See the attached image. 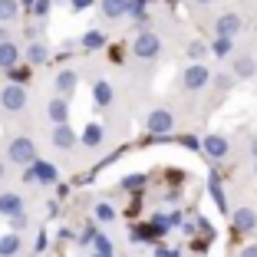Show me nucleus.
Instances as JSON below:
<instances>
[{
	"label": "nucleus",
	"instance_id": "f257e3e1",
	"mask_svg": "<svg viewBox=\"0 0 257 257\" xmlns=\"http://www.w3.org/2000/svg\"><path fill=\"white\" fill-rule=\"evenodd\" d=\"M208 83H211V69L201 66V63H191V66L185 69V76H182L185 89H201V86H208Z\"/></svg>",
	"mask_w": 257,
	"mask_h": 257
},
{
	"label": "nucleus",
	"instance_id": "f03ea898",
	"mask_svg": "<svg viewBox=\"0 0 257 257\" xmlns=\"http://www.w3.org/2000/svg\"><path fill=\"white\" fill-rule=\"evenodd\" d=\"M162 50V40L155 37V33H139L136 43H132V53L142 56V60H152V56H159Z\"/></svg>",
	"mask_w": 257,
	"mask_h": 257
},
{
	"label": "nucleus",
	"instance_id": "7ed1b4c3",
	"mask_svg": "<svg viewBox=\"0 0 257 257\" xmlns=\"http://www.w3.org/2000/svg\"><path fill=\"white\" fill-rule=\"evenodd\" d=\"M0 102H4V109H10V112H20V109L27 106V89H23V83H10L7 89L0 92Z\"/></svg>",
	"mask_w": 257,
	"mask_h": 257
},
{
	"label": "nucleus",
	"instance_id": "20e7f679",
	"mask_svg": "<svg viewBox=\"0 0 257 257\" xmlns=\"http://www.w3.org/2000/svg\"><path fill=\"white\" fill-rule=\"evenodd\" d=\"M10 159H14L17 165H33V162H37V149H33L30 139H14V142H10Z\"/></svg>",
	"mask_w": 257,
	"mask_h": 257
},
{
	"label": "nucleus",
	"instance_id": "39448f33",
	"mask_svg": "<svg viewBox=\"0 0 257 257\" xmlns=\"http://www.w3.org/2000/svg\"><path fill=\"white\" fill-rule=\"evenodd\" d=\"M27 182H43V185H53L56 182V165H50V162H33L30 172L23 175Z\"/></svg>",
	"mask_w": 257,
	"mask_h": 257
},
{
	"label": "nucleus",
	"instance_id": "423d86ee",
	"mask_svg": "<svg viewBox=\"0 0 257 257\" xmlns=\"http://www.w3.org/2000/svg\"><path fill=\"white\" fill-rule=\"evenodd\" d=\"M172 125H175V119H172V112H165V109H155V112L149 115V132L152 136H168Z\"/></svg>",
	"mask_w": 257,
	"mask_h": 257
},
{
	"label": "nucleus",
	"instance_id": "0eeeda50",
	"mask_svg": "<svg viewBox=\"0 0 257 257\" xmlns=\"http://www.w3.org/2000/svg\"><path fill=\"white\" fill-rule=\"evenodd\" d=\"M237 30H241V17H237V14L218 17V37H231V40H234Z\"/></svg>",
	"mask_w": 257,
	"mask_h": 257
},
{
	"label": "nucleus",
	"instance_id": "6e6552de",
	"mask_svg": "<svg viewBox=\"0 0 257 257\" xmlns=\"http://www.w3.org/2000/svg\"><path fill=\"white\" fill-rule=\"evenodd\" d=\"M201 149L208 152L211 159H218V162H221V159L227 155V139H221V136H208V139L201 142Z\"/></svg>",
	"mask_w": 257,
	"mask_h": 257
},
{
	"label": "nucleus",
	"instance_id": "1a4fd4ad",
	"mask_svg": "<svg viewBox=\"0 0 257 257\" xmlns=\"http://www.w3.org/2000/svg\"><path fill=\"white\" fill-rule=\"evenodd\" d=\"M46 115L56 122V125H63L66 122V115H69V106H66V99L63 96H56V99H50V106H46Z\"/></svg>",
	"mask_w": 257,
	"mask_h": 257
},
{
	"label": "nucleus",
	"instance_id": "9d476101",
	"mask_svg": "<svg viewBox=\"0 0 257 257\" xmlns=\"http://www.w3.org/2000/svg\"><path fill=\"white\" fill-rule=\"evenodd\" d=\"M53 145H56V149H73V145H76V132L66 125V122L53 128Z\"/></svg>",
	"mask_w": 257,
	"mask_h": 257
},
{
	"label": "nucleus",
	"instance_id": "9b49d317",
	"mask_svg": "<svg viewBox=\"0 0 257 257\" xmlns=\"http://www.w3.org/2000/svg\"><path fill=\"white\" fill-rule=\"evenodd\" d=\"M17 60H20V50H17V43H0V69H14Z\"/></svg>",
	"mask_w": 257,
	"mask_h": 257
},
{
	"label": "nucleus",
	"instance_id": "f8f14e48",
	"mask_svg": "<svg viewBox=\"0 0 257 257\" xmlns=\"http://www.w3.org/2000/svg\"><path fill=\"white\" fill-rule=\"evenodd\" d=\"M231 221H234V227H237V231H254V227H257V214L250 211V208H237Z\"/></svg>",
	"mask_w": 257,
	"mask_h": 257
},
{
	"label": "nucleus",
	"instance_id": "ddd939ff",
	"mask_svg": "<svg viewBox=\"0 0 257 257\" xmlns=\"http://www.w3.org/2000/svg\"><path fill=\"white\" fill-rule=\"evenodd\" d=\"M23 211V198L14 195V191H7V195H0V214H20Z\"/></svg>",
	"mask_w": 257,
	"mask_h": 257
},
{
	"label": "nucleus",
	"instance_id": "4468645a",
	"mask_svg": "<svg viewBox=\"0 0 257 257\" xmlns=\"http://www.w3.org/2000/svg\"><path fill=\"white\" fill-rule=\"evenodd\" d=\"M254 73H257V60H254V56H234V76L250 79Z\"/></svg>",
	"mask_w": 257,
	"mask_h": 257
},
{
	"label": "nucleus",
	"instance_id": "2eb2a0df",
	"mask_svg": "<svg viewBox=\"0 0 257 257\" xmlns=\"http://www.w3.org/2000/svg\"><path fill=\"white\" fill-rule=\"evenodd\" d=\"M20 250V237L17 234H4L0 237V257H14Z\"/></svg>",
	"mask_w": 257,
	"mask_h": 257
},
{
	"label": "nucleus",
	"instance_id": "dca6fc26",
	"mask_svg": "<svg viewBox=\"0 0 257 257\" xmlns=\"http://www.w3.org/2000/svg\"><path fill=\"white\" fill-rule=\"evenodd\" d=\"M128 0H102V17H122Z\"/></svg>",
	"mask_w": 257,
	"mask_h": 257
},
{
	"label": "nucleus",
	"instance_id": "f3484780",
	"mask_svg": "<svg viewBox=\"0 0 257 257\" xmlns=\"http://www.w3.org/2000/svg\"><path fill=\"white\" fill-rule=\"evenodd\" d=\"M92 96H96L99 106H109V102H112V86L109 83H96L92 86Z\"/></svg>",
	"mask_w": 257,
	"mask_h": 257
},
{
	"label": "nucleus",
	"instance_id": "a211bd4d",
	"mask_svg": "<svg viewBox=\"0 0 257 257\" xmlns=\"http://www.w3.org/2000/svg\"><path fill=\"white\" fill-rule=\"evenodd\" d=\"M56 89H60V92L76 89V73H73V69H63V73L56 76Z\"/></svg>",
	"mask_w": 257,
	"mask_h": 257
},
{
	"label": "nucleus",
	"instance_id": "6ab92c4d",
	"mask_svg": "<svg viewBox=\"0 0 257 257\" xmlns=\"http://www.w3.org/2000/svg\"><path fill=\"white\" fill-rule=\"evenodd\" d=\"M208 188H211V198H214V204H218L221 211H227V201H224V191H221L218 178H208Z\"/></svg>",
	"mask_w": 257,
	"mask_h": 257
},
{
	"label": "nucleus",
	"instance_id": "aec40b11",
	"mask_svg": "<svg viewBox=\"0 0 257 257\" xmlns=\"http://www.w3.org/2000/svg\"><path fill=\"white\" fill-rule=\"evenodd\" d=\"M17 14H20L17 0H0V20H4V23H7V20H14Z\"/></svg>",
	"mask_w": 257,
	"mask_h": 257
},
{
	"label": "nucleus",
	"instance_id": "412c9836",
	"mask_svg": "<svg viewBox=\"0 0 257 257\" xmlns=\"http://www.w3.org/2000/svg\"><path fill=\"white\" fill-rule=\"evenodd\" d=\"M83 142H86V145H99V142H102V128H99L96 122H92V125H86V132H83Z\"/></svg>",
	"mask_w": 257,
	"mask_h": 257
},
{
	"label": "nucleus",
	"instance_id": "4be33fe9",
	"mask_svg": "<svg viewBox=\"0 0 257 257\" xmlns=\"http://www.w3.org/2000/svg\"><path fill=\"white\" fill-rule=\"evenodd\" d=\"M92 241H96V257H112V241H109V237L96 234Z\"/></svg>",
	"mask_w": 257,
	"mask_h": 257
},
{
	"label": "nucleus",
	"instance_id": "5701e85b",
	"mask_svg": "<svg viewBox=\"0 0 257 257\" xmlns=\"http://www.w3.org/2000/svg\"><path fill=\"white\" fill-rule=\"evenodd\" d=\"M102 43H106V37H102L99 30H89V33L83 37V46H86V50H99Z\"/></svg>",
	"mask_w": 257,
	"mask_h": 257
},
{
	"label": "nucleus",
	"instance_id": "b1692460",
	"mask_svg": "<svg viewBox=\"0 0 257 257\" xmlns=\"http://www.w3.org/2000/svg\"><path fill=\"white\" fill-rule=\"evenodd\" d=\"M211 50H214L218 56H227V53H231V37H218V40H214V46H211Z\"/></svg>",
	"mask_w": 257,
	"mask_h": 257
},
{
	"label": "nucleus",
	"instance_id": "393cba45",
	"mask_svg": "<svg viewBox=\"0 0 257 257\" xmlns=\"http://www.w3.org/2000/svg\"><path fill=\"white\" fill-rule=\"evenodd\" d=\"M27 56H30V63H43V60H46V46L33 43L30 50H27Z\"/></svg>",
	"mask_w": 257,
	"mask_h": 257
},
{
	"label": "nucleus",
	"instance_id": "a878e982",
	"mask_svg": "<svg viewBox=\"0 0 257 257\" xmlns=\"http://www.w3.org/2000/svg\"><path fill=\"white\" fill-rule=\"evenodd\" d=\"M125 14H132V17H136V20H145V7H142V0H128Z\"/></svg>",
	"mask_w": 257,
	"mask_h": 257
},
{
	"label": "nucleus",
	"instance_id": "bb28decb",
	"mask_svg": "<svg viewBox=\"0 0 257 257\" xmlns=\"http://www.w3.org/2000/svg\"><path fill=\"white\" fill-rule=\"evenodd\" d=\"M96 218H99V221H112L115 211L109 208V204H96Z\"/></svg>",
	"mask_w": 257,
	"mask_h": 257
},
{
	"label": "nucleus",
	"instance_id": "cd10ccee",
	"mask_svg": "<svg viewBox=\"0 0 257 257\" xmlns=\"http://www.w3.org/2000/svg\"><path fill=\"white\" fill-rule=\"evenodd\" d=\"M142 185H145V178H142V175H128L125 182H122V188H142Z\"/></svg>",
	"mask_w": 257,
	"mask_h": 257
},
{
	"label": "nucleus",
	"instance_id": "c85d7f7f",
	"mask_svg": "<svg viewBox=\"0 0 257 257\" xmlns=\"http://www.w3.org/2000/svg\"><path fill=\"white\" fill-rule=\"evenodd\" d=\"M30 10H33L37 17H43L46 10H50V0H33V4H30Z\"/></svg>",
	"mask_w": 257,
	"mask_h": 257
},
{
	"label": "nucleus",
	"instance_id": "c756f323",
	"mask_svg": "<svg viewBox=\"0 0 257 257\" xmlns=\"http://www.w3.org/2000/svg\"><path fill=\"white\" fill-rule=\"evenodd\" d=\"M204 50H208L204 43H191V46H188V53L195 56V60H198V56H204Z\"/></svg>",
	"mask_w": 257,
	"mask_h": 257
},
{
	"label": "nucleus",
	"instance_id": "7c9ffc66",
	"mask_svg": "<svg viewBox=\"0 0 257 257\" xmlns=\"http://www.w3.org/2000/svg\"><path fill=\"white\" fill-rule=\"evenodd\" d=\"M10 76H14V83H27V69H10Z\"/></svg>",
	"mask_w": 257,
	"mask_h": 257
},
{
	"label": "nucleus",
	"instance_id": "2f4dec72",
	"mask_svg": "<svg viewBox=\"0 0 257 257\" xmlns=\"http://www.w3.org/2000/svg\"><path fill=\"white\" fill-rule=\"evenodd\" d=\"M73 4V10H86V7H92V0H69Z\"/></svg>",
	"mask_w": 257,
	"mask_h": 257
},
{
	"label": "nucleus",
	"instance_id": "473e14b6",
	"mask_svg": "<svg viewBox=\"0 0 257 257\" xmlns=\"http://www.w3.org/2000/svg\"><path fill=\"white\" fill-rule=\"evenodd\" d=\"M182 145H185V149H198L201 142H198V139H191V136H185V139H182Z\"/></svg>",
	"mask_w": 257,
	"mask_h": 257
},
{
	"label": "nucleus",
	"instance_id": "72a5a7b5",
	"mask_svg": "<svg viewBox=\"0 0 257 257\" xmlns=\"http://www.w3.org/2000/svg\"><path fill=\"white\" fill-rule=\"evenodd\" d=\"M241 257H257V244H250V247L241 250Z\"/></svg>",
	"mask_w": 257,
	"mask_h": 257
},
{
	"label": "nucleus",
	"instance_id": "f704fd0d",
	"mask_svg": "<svg viewBox=\"0 0 257 257\" xmlns=\"http://www.w3.org/2000/svg\"><path fill=\"white\" fill-rule=\"evenodd\" d=\"M159 257H182V254H178V250H168V247H162V250H159Z\"/></svg>",
	"mask_w": 257,
	"mask_h": 257
},
{
	"label": "nucleus",
	"instance_id": "c9c22d12",
	"mask_svg": "<svg viewBox=\"0 0 257 257\" xmlns=\"http://www.w3.org/2000/svg\"><path fill=\"white\" fill-rule=\"evenodd\" d=\"M7 40H10V37H7V30H4V27H0V43H7Z\"/></svg>",
	"mask_w": 257,
	"mask_h": 257
},
{
	"label": "nucleus",
	"instance_id": "e433bc0d",
	"mask_svg": "<svg viewBox=\"0 0 257 257\" xmlns=\"http://www.w3.org/2000/svg\"><path fill=\"white\" fill-rule=\"evenodd\" d=\"M4 175H7V168H4V162H0V178H4Z\"/></svg>",
	"mask_w": 257,
	"mask_h": 257
},
{
	"label": "nucleus",
	"instance_id": "4c0bfd02",
	"mask_svg": "<svg viewBox=\"0 0 257 257\" xmlns=\"http://www.w3.org/2000/svg\"><path fill=\"white\" fill-rule=\"evenodd\" d=\"M30 4H33V0H23V7H30Z\"/></svg>",
	"mask_w": 257,
	"mask_h": 257
},
{
	"label": "nucleus",
	"instance_id": "58836bf2",
	"mask_svg": "<svg viewBox=\"0 0 257 257\" xmlns=\"http://www.w3.org/2000/svg\"><path fill=\"white\" fill-rule=\"evenodd\" d=\"M195 4H211V0H195Z\"/></svg>",
	"mask_w": 257,
	"mask_h": 257
},
{
	"label": "nucleus",
	"instance_id": "ea45409f",
	"mask_svg": "<svg viewBox=\"0 0 257 257\" xmlns=\"http://www.w3.org/2000/svg\"><path fill=\"white\" fill-rule=\"evenodd\" d=\"M254 155H257V139H254Z\"/></svg>",
	"mask_w": 257,
	"mask_h": 257
},
{
	"label": "nucleus",
	"instance_id": "a19ab883",
	"mask_svg": "<svg viewBox=\"0 0 257 257\" xmlns=\"http://www.w3.org/2000/svg\"><path fill=\"white\" fill-rule=\"evenodd\" d=\"M254 168H257V165H254Z\"/></svg>",
	"mask_w": 257,
	"mask_h": 257
}]
</instances>
